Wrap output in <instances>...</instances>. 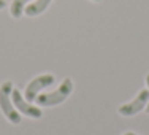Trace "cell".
I'll use <instances>...</instances> for the list:
<instances>
[{
    "instance_id": "obj_10",
    "label": "cell",
    "mask_w": 149,
    "mask_h": 135,
    "mask_svg": "<svg viewBox=\"0 0 149 135\" xmlns=\"http://www.w3.org/2000/svg\"><path fill=\"white\" fill-rule=\"evenodd\" d=\"M124 135H135L133 132H127V134H124Z\"/></svg>"
},
{
    "instance_id": "obj_4",
    "label": "cell",
    "mask_w": 149,
    "mask_h": 135,
    "mask_svg": "<svg viewBox=\"0 0 149 135\" xmlns=\"http://www.w3.org/2000/svg\"><path fill=\"white\" fill-rule=\"evenodd\" d=\"M148 102H149V89H143V91L138 92V95L133 99L132 102L120 105L118 111H119L120 116H124V118H130V116L138 115L141 110L146 108Z\"/></svg>"
},
{
    "instance_id": "obj_3",
    "label": "cell",
    "mask_w": 149,
    "mask_h": 135,
    "mask_svg": "<svg viewBox=\"0 0 149 135\" xmlns=\"http://www.w3.org/2000/svg\"><path fill=\"white\" fill-rule=\"evenodd\" d=\"M11 100H13L15 108L21 113V115L29 116L32 119H40L41 116H43V111H41L38 106H35V105H32L30 102H27L26 97H22L21 91H17V89L11 91Z\"/></svg>"
},
{
    "instance_id": "obj_2",
    "label": "cell",
    "mask_w": 149,
    "mask_h": 135,
    "mask_svg": "<svg viewBox=\"0 0 149 135\" xmlns=\"http://www.w3.org/2000/svg\"><path fill=\"white\" fill-rule=\"evenodd\" d=\"M15 87H13L11 81H5L0 86V108H2L3 115L6 116V119L11 124H19L21 122V113L13 105V100H11V91Z\"/></svg>"
},
{
    "instance_id": "obj_5",
    "label": "cell",
    "mask_w": 149,
    "mask_h": 135,
    "mask_svg": "<svg viewBox=\"0 0 149 135\" xmlns=\"http://www.w3.org/2000/svg\"><path fill=\"white\" fill-rule=\"evenodd\" d=\"M54 83V75H51V73H46V75H40L37 78H33V80L30 81L29 84H27L26 87V92H24V97H26L27 102H35L38 97V92L43 91L45 87L51 86V84Z\"/></svg>"
},
{
    "instance_id": "obj_11",
    "label": "cell",
    "mask_w": 149,
    "mask_h": 135,
    "mask_svg": "<svg viewBox=\"0 0 149 135\" xmlns=\"http://www.w3.org/2000/svg\"><path fill=\"white\" fill-rule=\"evenodd\" d=\"M94 2H100V0H94Z\"/></svg>"
},
{
    "instance_id": "obj_1",
    "label": "cell",
    "mask_w": 149,
    "mask_h": 135,
    "mask_svg": "<svg viewBox=\"0 0 149 135\" xmlns=\"http://www.w3.org/2000/svg\"><path fill=\"white\" fill-rule=\"evenodd\" d=\"M72 92H73V81L70 80V78H65V80L60 83V86L57 89H54L52 92L40 94L35 102L40 106H56V105L62 104L63 100H67Z\"/></svg>"
},
{
    "instance_id": "obj_8",
    "label": "cell",
    "mask_w": 149,
    "mask_h": 135,
    "mask_svg": "<svg viewBox=\"0 0 149 135\" xmlns=\"http://www.w3.org/2000/svg\"><path fill=\"white\" fill-rule=\"evenodd\" d=\"M146 84H148V89H149V73L146 75ZM144 110H146V113L149 115V102H148V105H146V108H144Z\"/></svg>"
},
{
    "instance_id": "obj_6",
    "label": "cell",
    "mask_w": 149,
    "mask_h": 135,
    "mask_svg": "<svg viewBox=\"0 0 149 135\" xmlns=\"http://www.w3.org/2000/svg\"><path fill=\"white\" fill-rule=\"evenodd\" d=\"M52 0H33L32 3L26 6L24 10V15L29 16V17H35V16H40L41 13H45L48 10V6L51 5Z\"/></svg>"
},
{
    "instance_id": "obj_9",
    "label": "cell",
    "mask_w": 149,
    "mask_h": 135,
    "mask_svg": "<svg viewBox=\"0 0 149 135\" xmlns=\"http://www.w3.org/2000/svg\"><path fill=\"white\" fill-rule=\"evenodd\" d=\"M5 6H6V2L5 0H0V10H3Z\"/></svg>"
},
{
    "instance_id": "obj_7",
    "label": "cell",
    "mask_w": 149,
    "mask_h": 135,
    "mask_svg": "<svg viewBox=\"0 0 149 135\" xmlns=\"http://www.w3.org/2000/svg\"><path fill=\"white\" fill-rule=\"evenodd\" d=\"M32 0H13L11 6H10V15L15 17V19H19L24 15V10H26V6Z\"/></svg>"
}]
</instances>
